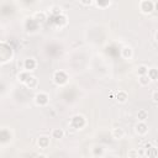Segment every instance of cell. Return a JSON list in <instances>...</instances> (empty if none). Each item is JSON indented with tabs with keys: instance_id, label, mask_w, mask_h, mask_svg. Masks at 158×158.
I'll use <instances>...</instances> for the list:
<instances>
[{
	"instance_id": "6da1fadb",
	"label": "cell",
	"mask_w": 158,
	"mask_h": 158,
	"mask_svg": "<svg viewBox=\"0 0 158 158\" xmlns=\"http://www.w3.org/2000/svg\"><path fill=\"white\" fill-rule=\"evenodd\" d=\"M86 125V118L84 115L81 114H77L74 115L70 121H69V127L70 128H74V130H83Z\"/></svg>"
},
{
	"instance_id": "7a4b0ae2",
	"label": "cell",
	"mask_w": 158,
	"mask_h": 158,
	"mask_svg": "<svg viewBox=\"0 0 158 158\" xmlns=\"http://www.w3.org/2000/svg\"><path fill=\"white\" fill-rule=\"evenodd\" d=\"M68 79H69V75L64 70H56L52 77L53 83L58 86H64L68 83Z\"/></svg>"
},
{
	"instance_id": "3957f363",
	"label": "cell",
	"mask_w": 158,
	"mask_h": 158,
	"mask_svg": "<svg viewBox=\"0 0 158 158\" xmlns=\"http://www.w3.org/2000/svg\"><path fill=\"white\" fill-rule=\"evenodd\" d=\"M0 49H1V52H0V63H6V62L11 60V58L14 56L12 48L6 43H1Z\"/></svg>"
},
{
	"instance_id": "277c9868",
	"label": "cell",
	"mask_w": 158,
	"mask_h": 158,
	"mask_svg": "<svg viewBox=\"0 0 158 158\" xmlns=\"http://www.w3.org/2000/svg\"><path fill=\"white\" fill-rule=\"evenodd\" d=\"M138 7H139V11L144 15H149L154 11V7H156V2L152 1V0H142L139 1L138 4Z\"/></svg>"
},
{
	"instance_id": "5b68a950",
	"label": "cell",
	"mask_w": 158,
	"mask_h": 158,
	"mask_svg": "<svg viewBox=\"0 0 158 158\" xmlns=\"http://www.w3.org/2000/svg\"><path fill=\"white\" fill-rule=\"evenodd\" d=\"M33 101L37 106L40 107H44L48 105L49 102V95L46 93V91H38L35 96H33Z\"/></svg>"
},
{
	"instance_id": "8992f818",
	"label": "cell",
	"mask_w": 158,
	"mask_h": 158,
	"mask_svg": "<svg viewBox=\"0 0 158 158\" xmlns=\"http://www.w3.org/2000/svg\"><path fill=\"white\" fill-rule=\"evenodd\" d=\"M142 152H143L144 156L148 157V158H157V154H158L157 147H156L154 144L149 143V142L143 146V151H142Z\"/></svg>"
},
{
	"instance_id": "52a82bcc",
	"label": "cell",
	"mask_w": 158,
	"mask_h": 158,
	"mask_svg": "<svg viewBox=\"0 0 158 158\" xmlns=\"http://www.w3.org/2000/svg\"><path fill=\"white\" fill-rule=\"evenodd\" d=\"M37 68V60L33 57H28L23 60V70L31 73Z\"/></svg>"
},
{
	"instance_id": "ba28073f",
	"label": "cell",
	"mask_w": 158,
	"mask_h": 158,
	"mask_svg": "<svg viewBox=\"0 0 158 158\" xmlns=\"http://www.w3.org/2000/svg\"><path fill=\"white\" fill-rule=\"evenodd\" d=\"M135 132L138 136H146L148 133V125L147 122H138L135 125Z\"/></svg>"
},
{
	"instance_id": "9c48e42d",
	"label": "cell",
	"mask_w": 158,
	"mask_h": 158,
	"mask_svg": "<svg viewBox=\"0 0 158 158\" xmlns=\"http://www.w3.org/2000/svg\"><path fill=\"white\" fill-rule=\"evenodd\" d=\"M121 57L123 58V59H126V60H130V59H132V57H133V54H135V52H133V48L131 47V46H123L122 48H121Z\"/></svg>"
},
{
	"instance_id": "30bf717a",
	"label": "cell",
	"mask_w": 158,
	"mask_h": 158,
	"mask_svg": "<svg viewBox=\"0 0 158 158\" xmlns=\"http://www.w3.org/2000/svg\"><path fill=\"white\" fill-rule=\"evenodd\" d=\"M49 143H51V138H49V136H47V135H42V136H40V137L37 138V144H38V147L42 148V149L48 148V147H49Z\"/></svg>"
},
{
	"instance_id": "8fae6325",
	"label": "cell",
	"mask_w": 158,
	"mask_h": 158,
	"mask_svg": "<svg viewBox=\"0 0 158 158\" xmlns=\"http://www.w3.org/2000/svg\"><path fill=\"white\" fill-rule=\"evenodd\" d=\"M125 135H126V132L122 127H115L111 131V136L114 139H122L125 137Z\"/></svg>"
},
{
	"instance_id": "7c38bea8",
	"label": "cell",
	"mask_w": 158,
	"mask_h": 158,
	"mask_svg": "<svg viewBox=\"0 0 158 158\" xmlns=\"http://www.w3.org/2000/svg\"><path fill=\"white\" fill-rule=\"evenodd\" d=\"M115 99H116V101H117L118 104H125V102L128 100V94H127L125 90H118V91L116 93Z\"/></svg>"
},
{
	"instance_id": "4fadbf2b",
	"label": "cell",
	"mask_w": 158,
	"mask_h": 158,
	"mask_svg": "<svg viewBox=\"0 0 158 158\" xmlns=\"http://www.w3.org/2000/svg\"><path fill=\"white\" fill-rule=\"evenodd\" d=\"M64 136H65V131L60 127L53 128L52 132H51V137L54 138V139H62V138H64Z\"/></svg>"
},
{
	"instance_id": "5bb4252c",
	"label": "cell",
	"mask_w": 158,
	"mask_h": 158,
	"mask_svg": "<svg viewBox=\"0 0 158 158\" xmlns=\"http://www.w3.org/2000/svg\"><path fill=\"white\" fill-rule=\"evenodd\" d=\"M31 77V73H28V72H26V70H21V72H19V74H17V81L19 83H21V84H25L27 80H28V78Z\"/></svg>"
},
{
	"instance_id": "9a60e30c",
	"label": "cell",
	"mask_w": 158,
	"mask_h": 158,
	"mask_svg": "<svg viewBox=\"0 0 158 158\" xmlns=\"http://www.w3.org/2000/svg\"><path fill=\"white\" fill-rule=\"evenodd\" d=\"M25 85H26L27 89H36L38 86V79L35 75H31L28 78V80L25 83Z\"/></svg>"
},
{
	"instance_id": "2e32d148",
	"label": "cell",
	"mask_w": 158,
	"mask_h": 158,
	"mask_svg": "<svg viewBox=\"0 0 158 158\" xmlns=\"http://www.w3.org/2000/svg\"><path fill=\"white\" fill-rule=\"evenodd\" d=\"M33 20L38 21V22H43L47 20V12L46 11H36L33 14Z\"/></svg>"
},
{
	"instance_id": "e0dca14e",
	"label": "cell",
	"mask_w": 158,
	"mask_h": 158,
	"mask_svg": "<svg viewBox=\"0 0 158 158\" xmlns=\"http://www.w3.org/2000/svg\"><path fill=\"white\" fill-rule=\"evenodd\" d=\"M147 118H148V111L144 110V109L138 110V112H137V121L138 122H146Z\"/></svg>"
},
{
	"instance_id": "ac0fdd59",
	"label": "cell",
	"mask_w": 158,
	"mask_h": 158,
	"mask_svg": "<svg viewBox=\"0 0 158 158\" xmlns=\"http://www.w3.org/2000/svg\"><path fill=\"white\" fill-rule=\"evenodd\" d=\"M147 77L151 79V81H156L158 79V69L157 68H148V72H147Z\"/></svg>"
},
{
	"instance_id": "d6986e66",
	"label": "cell",
	"mask_w": 158,
	"mask_h": 158,
	"mask_svg": "<svg viewBox=\"0 0 158 158\" xmlns=\"http://www.w3.org/2000/svg\"><path fill=\"white\" fill-rule=\"evenodd\" d=\"M138 83H139V85L141 86H148L152 81H151V79L147 77V74L146 75H141V77H138Z\"/></svg>"
},
{
	"instance_id": "ffe728a7",
	"label": "cell",
	"mask_w": 158,
	"mask_h": 158,
	"mask_svg": "<svg viewBox=\"0 0 158 158\" xmlns=\"http://www.w3.org/2000/svg\"><path fill=\"white\" fill-rule=\"evenodd\" d=\"M147 72H148V67L144 65V64H141V65H138V67L136 68V74H137L138 77H141V75H146Z\"/></svg>"
},
{
	"instance_id": "44dd1931",
	"label": "cell",
	"mask_w": 158,
	"mask_h": 158,
	"mask_svg": "<svg viewBox=\"0 0 158 158\" xmlns=\"http://www.w3.org/2000/svg\"><path fill=\"white\" fill-rule=\"evenodd\" d=\"M111 4H112L111 1H100V0H99V1H94V4H93V5H95L96 7H99V9H102V10H104V9L109 7V6H111Z\"/></svg>"
},
{
	"instance_id": "7402d4cb",
	"label": "cell",
	"mask_w": 158,
	"mask_h": 158,
	"mask_svg": "<svg viewBox=\"0 0 158 158\" xmlns=\"http://www.w3.org/2000/svg\"><path fill=\"white\" fill-rule=\"evenodd\" d=\"M138 157H139V149L130 148L127 151V158H138Z\"/></svg>"
},
{
	"instance_id": "603a6c76",
	"label": "cell",
	"mask_w": 158,
	"mask_h": 158,
	"mask_svg": "<svg viewBox=\"0 0 158 158\" xmlns=\"http://www.w3.org/2000/svg\"><path fill=\"white\" fill-rule=\"evenodd\" d=\"M48 10H49V12H51L52 15H56V16H58V15L62 14V9H60L59 5H52Z\"/></svg>"
},
{
	"instance_id": "cb8c5ba5",
	"label": "cell",
	"mask_w": 158,
	"mask_h": 158,
	"mask_svg": "<svg viewBox=\"0 0 158 158\" xmlns=\"http://www.w3.org/2000/svg\"><path fill=\"white\" fill-rule=\"evenodd\" d=\"M93 154L94 156H102L104 154V148L101 147V146H96L95 148H94V151H93Z\"/></svg>"
},
{
	"instance_id": "d4e9b609",
	"label": "cell",
	"mask_w": 158,
	"mask_h": 158,
	"mask_svg": "<svg viewBox=\"0 0 158 158\" xmlns=\"http://www.w3.org/2000/svg\"><path fill=\"white\" fill-rule=\"evenodd\" d=\"M152 101H153L154 104L158 102V90H154V91L152 93Z\"/></svg>"
},
{
	"instance_id": "484cf974",
	"label": "cell",
	"mask_w": 158,
	"mask_h": 158,
	"mask_svg": "<svg viewBox=\"0 0 158 158\" xmlns=\"http://www.w3.org/2000/svg\"><path fill=\"white\" fill-rule=\"evenodd\" d=\"M79 4L83 5V6H90V5L94 4V1H91V0H86V1H80Z\"/></svg>"
},
{
	"instance_id": "4316f807",
	"label": "cell",
	"mask_w": 158,
	"mask_h": 158,
	"mask_svg": "<svg viewBox=\"0 0 158 158\" xmlns=\"http://www.w3.org/2000/svg\"><path fill=\"white\" fill-rule=\"evenodd\" d=\"M36 158H47V156H46V154H43V153H40V154H37V156H36Z\"/></svg>"
}]
</instances>
